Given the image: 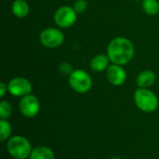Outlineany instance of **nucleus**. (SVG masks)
<instances>
[{
    "mask_svg": "<svg viewBox=\"0 0 159 159\" xmlns=\"http://www.w3.org/2000/svg\"><path fill=\"white\" fill-rule=\"evenodd\" d=\"M69 85L75 92L84 94L91 89L92 78L85 70L76 69L69 75Z\"/></svg>",
    "mask_w": 159,
    "mask_h": 159,
    "instance_id": "20e7f679",
    "label": "nucleus"
},
{
    "mask_svg": "<svg viewBox=\"0 0 159 159\" xmlns=\"http://www.w3.org/2000/svg\"><path fill=\"white\" fill-rule=\"evenodd\" d=\"M13 15L19 19L26 18L30 13V6L26 0H14L11 5Z\"/></svg>",
    "mask_w": 159,
    "mask_h": 159,
    "instance_id": "f8f14e48",
    "label": "nucleus"
},
{
    "mask_svg": "<svg viewBox=\"0 0 159 159\" xmlns=\"http://www.w3.org/2000/svg\"><path fill=\"white\" fill-rule=\"evenodd\" d=\"M134 1H139V0H134Z\"/></svg>",
    "mask_w": 159,
    "mask_h": 159,
    "instance_id": "412c9836",
    "label": "nucleus"
},
{
    "mask_svg": "<svg viewBox=\"0 0 159 159\" xmlns=\"http://www.w3.org/2000/svg\"><path fill=\"white\" fill-rule=\"evenodd\" d=\"M135 48L133 43L126 37H116L107 47V56L112 63L126 65L134 57Z\"/></svg>",
    "mask_w": 159,
    "mask_h": 159,
    "instance_id": "f257e3e1",
    "label": "nucleus"
},
{
    "mask_svg": "<svg viewBox=\"0 0 159 159\" xmlns=\"http://www.w3.org/2000/svg\"><path fill=\"white\" fill-rule=\"evenodd\" d=\"M30 159H55L54 152L48 146H37L32 150Z\"/></svg>",
    "mask_w": 159,
    "mask_h": 159,
    "instance_id": "ddd939ff",
    "label": "nucleus"
},
{
    "mask_svg": "<svg viewBox=\"0 0 159 159\" xmlns=\"http://www.w3.org/2000/svg\"><path fill=\"white\" fill-rule=\"evenodd\" d=\"M110 159H122L121 157H111Z\"/></svg>",
    "mask_w": 159,
    "mask_h": 159,
    "instance_id": "aec40b11",
    "label": "nucleus"
},
{
    "mask_svg": "<svg viewBox=\"0 0 159 159\" xmlns=\"http://www.w3.org/2000/svg\"><path fill=\"white\" fill-rule=\"evenodd\" d=\"M59 71L64 75H70L73 72H74V68H73V65L70 63V62H67V61H63L61 62L60 65H59Z\"/></svg>",
    "mask_w": 159,
    "mask_h": 159,
    "instance_id": "a211bd4d",
    "label": "nucleus"
},
{
    "mask_svg": "<svg viewBox=\"0 0 159 159\" xmlns=\"http://www.w3.org/2000/svg\"><path fill=\"white\" fill-rule=\"evenodd\" d=\"M157 80V75L151 70H144L141 72L136 79L137 86L140 89H149L152 87Z\"/></svg>",
    "mask_w": 159,
    "mask_h": 159,
    "instance_id": "9d476101",
    "label": "nucleus"
},
{
    "mask_svg": "<svg viewBox=\"0 0 159 159\" xmlns=\"http://www.w3.org/2000/svg\"><path fill=\"white\" fill-rule=\"evenodd\" d=\"M110 59L107 55L104 54H99L94 56L90 62H89V66L91 68V70L95 73H102L103 71H106L107 68L110 66Z\"/></svg>",
    "mask_w": 159,
    "mask_h": 159,
    "instance_id": "9b49d317",
    "label": "nucleus"
},
{
    "mask_svg": "<svg viewBox=\"0 0 159 159\" xmlns=\"http://www.w3.org/2000/svg\"><path fill=\"white\" fill-rule=\"evenodd\" d=\"M39 41L45 48H56L62 45L64 41V34L59 28L48 27L41 32Z\"/></svg>",
    "mask_w": 159,
    "mask_h": 159,
    "instance_id": "39448f33",
    "label": "nucleus"
},
{
    "mask_svg": "<svg viewBox=\"0 0 159 159\" xmlns=\"http://www.w3.org/2000/svg\"><path fill=\"white\" fill-rule=\"evenodd\" d=\"M8 92L14 96L22 98L26 95H29L32 93L33 90V85L30 80H28L25 77H14L10 79L7 83Z\"/></svg>",
    "mask_w": 159,
    "mask_h": 159,
    "instance_id": "0eeeda50",
    "label": "nucleus"
},
{
    "mask_svg": "<svg viewBox=\"0 0 159 159\" xmlns=\"http://www.w3.org/2000/svg\"><path fill=\"white\" fill-rule=\"evenodd\" d=\"M12 114V106L7 101H2L0 102V118L8 119Z\"/></svg>",
    "mask_w": 159,
    "mask_h": 159,
    "instance_id": "dca6fc26",
    "label": "nucleus"
},
{
    "mask_svg": "<svg viewBox=\"0 0 159 159\" xmlns=\"http://www.w3.org/2000/svg\"><path fill=\"white\" fill-rule=\"evenodd\" d=\"M142 7L149 16H155L159 12L158 0H142Z\"/></svg>",
    "mask_w": 159,
    "mask_h": 159,
    "instance_id": "4468645a",
    "label": "nucleus"
},
{
    "mask_svg": "<svg viewBox=\"0 0 159 159\" xmlns=\"http://www.w3.org/2000/svg\"><path fill=\"white\" fill-rule=\"evenodd\" d=\"M106 77L110 84L113 86H122L127 81L126 70L118 64H111L106 70Z\"/></svg>",
    "mask_w": 159,
    "mask_h": 159,
    "instance_id": "1a4fd4ad",
    "label": "nucleus"
},
{
    "mask_svg": "<svg viewBox=\"0 0 159 159\" xmlns=\"http://www.w3.org/2000/svg\"><path fill=\"white\" fill-rule=\"evenodd\" d=\"M19 110L20 114L27 118H33L36 116L40 111L39 100L32 93L26 95L20 98L19 102Z\"/></svg>",
    "mask_w": 159,
    "mask_h": 159,
    "instance_id": "6e6552de",
    "label": "nucleus"
},
{
    "mask_svg": "<svg viewBox=\"0 0 159 159\" xmlns=\"http://www.w3.org/2000/svg\"><path fill=\"white\" fill-rule=\"evenodd\" d=\"M7 149L14 159H26L30 157L32 145L29 140L20 135H15L7 140Z\"/></svg>",
    "mask_w": 159,
    "mask_h": 159,
    "instance_id": "f03ea898",
    "label": "nucleus"
},
{
    "mask_svg": "<svg viewBox=\"0 0 159 159\" xmlns=\"http://www.w3.org/2000/svg\"><path fill=\"white\" fill-rule=\"evenodd\" d=\"M7 91H8L7 84H6L5 82H1L0 83V97L3 98L7 94Z\"/></svg>",
    "mask_w": 159,
    "mask_h": 159,
    "instance_id": "6ab92c4d",
    "label": "nucleus"
},
{
    "mask_svg": "<svg viewBox=\"0 0 159 159\" xmlns=\"http://www.w3.org/2000/svg\"><path fill=\"white\" fill-rule=\"evenodd\" d=\"M136 106L144 113H153L158 108V98L149 89H138L133 96Z\"/></svg>",
    "mask_w": 159,
    "mask_h": 159,
    "instance_id": "7ed1b4c3",
    "label": "nucleus"
},
{
    "mask_svg": "<svg viewBox=\"0 0 159 159\" xmlns=\"http://www.w3.org/2000/svg\"><path fill=\"white\" fill-rule=\"evenodd\" d=\"M73 7L77 14L83 13L88 8V2L86 0H75L73 5Z\"/></svg>",
    "mask_w": 159,
    "mask_h": 159,
    "instance_id": "f3484780",
    "label": "nucleus"
},
{
    "mask_svg": "<svg viewBox=\"0 0 159 159\" xmlns=\"http://www.w3.org/2000/svg\"><path fill=\"white\" fill-rule=\"evenodd\" d=\"M12 127L7 119H0V141L6 142L10 138Z\"/></svg>",
    "mask_w": 159,
    "mask_h": 159,
    "instance_id": "2eb2a0df",
    "label": "nucleus"
},
{
    "mask_svg": "<svg viewBox=\"0 0 159 159\" xmlns=\"http://www.w3.org/2000/svg\"><path fill=\"white\" fill-rule=\"evenodd\" d=\"M54 22L59 28H69L73 26L77 19V13L73 7L62 6L60 7L54 13Z\"/></svg>",
    "mask_w": 159,
    "mask_h": 159,
    "instance_id": "423d86ee",
    "label": "nucleus"
}]
</instances>
